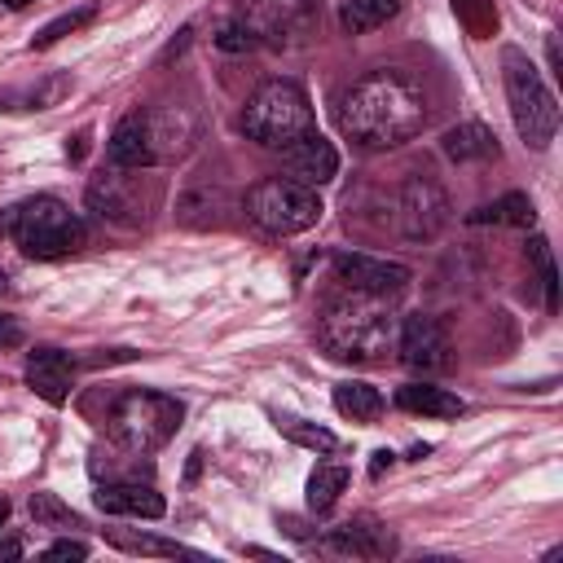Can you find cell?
Returning <instances> with one entry per match:
<instances>
[{
    "instance_id": "7402d4cb",
    "label": "cell",
    "mask_w": 563,
    "mask_h": 563,
    "mask_svg": "<svg viewBox=\"0 0 563 563\" xmlns=\"http://www.w3.org/2000/svg\"><path fill=\"white\" fill-rule=\"evenodd\" d=\"M334 409L352 422H374L383 413V396L369 383H339L334 387Z\"/></svg>"
},
{
    "instance_id": "484cf974",
    "label": "cell",
    "mask_w": 563,
    "mask_h": 563,
    "mask_svg": "<svg viewBox=\"0 0 563 563\" xmlns=\"http://www.w3.org/2000/svg\"><path fill=\"white\" fill-rule=\"evenodd\" d=\"M295 444H308V449H321V453H334L339 449V440L325 431V427H308V422H295V418H286V422H277Z\"/></svg>"
},
{
    "instance_id": "ffe728a7",
    "label": "cell",
    "mask_w": 563,
    "mask_h": 563,
    "mask_svg": "<svg viewBox=\"0 0 563 563\" xmlns=\"http://www.w3.org/2000/svg\"><path fill=\"white\" fill-rule=\"evenodd\" d=\"M471 224H515V229H532L537 224V211L528 202V194H506L497 202H484L466 216Z\"/></svg>"
},
{
    "instance_id": "7c38bea8",
    "label": "cell",
    "mask_w": 563,
    "mask_h": 563,
    "mask_svg": "<svg viewBox=\"0 0 563 563\" xmlns=\"http://www.w3.org/2000/svg\"><path fill=\"white\" fill-rule=\"evenodd\" d=\"M282 163H286L290 180L312 185V189L325 185V180H334V172H339L334 145H330L325 136H317V132H308V136H299L295 145H286V150H282Z\"/></svg>"
},
{
    "instance_id": "d4e9b609",
    "label": "cell",
    "mask_w": 563,
    "mask_h": 563,
    "mask_svg": "<svg viewBox=\"0 0 563 563\" xmlns=\"http://www.w3.org/2000/svg\"><path fill=\"white\" fill-rule=\"evenodd\" d=\"M92 18H97V9H92V4H84V9H75V13H62V18H53V22L31 40V44H35V48H48V44H57L62 35H75L79 26H88Z\"/></svg>"
},
{
    "instance_id": "d6a6232c",
    "label": "cell",
    "mask_w": 563,
    "mask_h": 563,
    "mask_svg": "<svg viewBox=\"0 0 563 563\" xmlns=\"http://www.w3.org/2000/svg\"><path fill=\"white\" fill-rule=\"evenodd\" d=\"M4 519H9V501L0 497V523H4Z\"/></svg>"
},
{
    "instance_id": "f546056e",
    "label": "cell",
    "mask_w": 563,
    "mask_h": 563,
    "mask_svg": "<svg viewBox=\"0 0 563 563\" xmlns=\"http://www.w3.org/2000/svg\"><path fill=\"white\" fill-rule=\"evenodd\" d=\"M18 343H22V325H18V317L0 312V347H18Z\"/></svg>"
},
{
    "instance_id": "8992f818",
    "label": "cell",
    "mask_w": 563,
    "mask_h": 563,
    "mask_svg": "<svg viewBox=\"0 0 563 563\" xmlns=\"http://www.w3.org/2000/svg\"><path fill=\"white\" fill-rule=\"evenodd\" d=\"M242 128L251 141L268 145V150H286L295 145L299 136L317 132L312 128V106H308V92L290 79H273L264 84L251 101H246V114H242Z\"/></svg>"
},
{
    "instance_id": "7a4b0ae2",
    "label": "cell",
    "mask_w": 563,
    "mask_h": 563,
    "mask_svg": "<svg viewBox=\"0 0 563 563\" xmlns=\"http://www.w3.org/2000/svg\"><path fill=\"white\" fill-rule=\"evenodd\" d=\"M396 312L383 295H343L334 303H325L321 321H317V339L334 361H352V365H374L396 347Z\"/></svg>"
},
{
    "instance_id": "4316f807",
    "label": "cell",
    "mask_w": 563,
    "mask_h": 563,
    "mask_svg": "<svg viewBox=\"0 0 563 563\" xmlns=\"http://www.w3.org/2000/svg\"><path fill=\"white\" fill-rule=\"evenodd\" d=\"M216 44H220V48H255V44H260V35H255L246 22H229V26H220Z\"/></svg>"
},
{
    "instance_id": "ba28073f",
    "label": "cell",
    "mask_w": 563,
    "mask_h": 563,
    "mask_svg": "<svg viewBox=\"0 0 563 563\" xmlns=\"http://www.w3.org/2000/svg\"><path fill=\"white\" fill-rule=\"evenodd\" d=\"M132 167H110L101 176L88 180V207L101 216V220H114V224H128L136 229L145 220V207L150 198L141 194V176H128Z\"/></svg>"
},
{
    "instance_id": "9a60e30c",
    "label": "cell",
    "mask_w": 563,
    "mask_h": 563,
    "mask_svg": "<svg viewBox=\"0 0 563 563\" xmlns=\"http://www.w3.org/2000/svg\"><path fill=\"white\" fill-rule=\"evenodd\" d=\"M444 211H449V202H444L440 185H431V180H409L405 185L400 216H405V233L409 238H435L440 224H444Z\"/></svg>"
},
{
    "instance_id": "ac0fdd59",
    "label": "cell",
    "mask_w": 563,
    "mask_h": 563,
    "mask_svg": "<svg viewBox=\"0 0 563 563\" xmlns=\"http://www.w3.org/2000/svg\"><path fill=\"white\" fill-rule=\"evenodd\" d=\"M440 150L453 158V163H471V158H493L497 154V141L484 123H457L440 136Z\"/></svg>"
},
{
    "instance_id": "d6986e66",
    "label": "cell",
    "mask_w": 563,
    "mask_h": 563,
    "mask_svg": "<svg viewBox=\"0 0 563 563\" xmlns=\"http://www.w3.org/2000/svg\"><path fill=\"white\" fill-rule=\"evenodd\" d=\"M106 541L123 554H154V559H194L189 545L180 541H163V537H150V532H132V528H106Z\"/></svg>"
},
{
    "instance_id": "4dcf8cb0",
    "label": "cell",
    "mask_w": 563,
    "mask_h": 563,
    "mask_svg": "<svg viewBox=\"0 0 563 563\" xmlns=\"http://www.w3.org/2000/svg\"><path fill=\"white\" fill-rule=\"evenodd\" d=\"M391 462H396V453H387V449H378V453H374V462H369V475L378 479V475H383V471H387Z\"/></svg>"
},
{
    "instance_id": "cb8c5ba5",
    "label": "cell",
    "mask_w": 563,
    "mask_h": 563,
    "mask_svg": "<svg viewBox=\"0 0 563 563\" xmlns=\"http://www.w3.org/2000/svg\"><path fill=\"white\" fill-rule=\"evenodd\" d=\"M31 519L40 523V528H75L79 519H75V510L70 506H62L53 493H31Z\"/></svg>"
},
{
    "instance_id": "5bb4252c",
    "label": "cell",
    "mask_w": 563,
    "mask_h": 563,
    "mask_svg": "<svg viewBox=\"0 0 563 563\" xmlns=\"http://www.w3.org/2000/svg\"><path fill=\"white\" fill-rule=\"evenodd\" d=\"M97 506L106 510V515H132V519H163V510H167V501H163V493L145 479H114V484H101L97 488Z\"/></svg>"
},
{
    "instance_id": "5b68a950",
    "label": "cell",
    "mask_w": 563,
    "mask_h": 563,
    "mask_svg": "<svg viewBox=\"0 0 563 563\" xmlns=\"http://www.w3.org/2000/svg\"><path fill=\"white\" fill-rule=\"evenodd\" d=\"M501 79H506V101H510L515 132L523 136V145L545 150L554 141V132H559V101H554V92L545 88V79L537 75V66L519 48L501 53Z\"/></svg>"
},
{
    "instance_id": "277c9868",
    "label": "cell",
    "mask_w": 563,
    "mask_h": 563,
    "mask_svg": "<svg viewBox=\"0 0 563 563\" xmlns=\"http://www.w3.org/2000/svg\"><path fill=\"white\" fill-rule=\"evenodd\" d=\"M180 418H185V405L176 396H163V391H123L110 405L106 427H110V440L119 449L145 457V453L163 449L176 435Z\"/></svg>"
},
{
    "instance_id": "1f68e13d",
    "label": "cell",
    "mask_w": 563,
    "mask_h": 563,
    "mask_svg": "<svg viewBox=\"0 0 563 563\" xmlns=\"http://www.w3.org/2000/svg\"><path fill=\"white\" fill-rule=\"evenodd\" d=\"M0 559H22V541H0Z\"/></svg>"
},
{
    "instance_id": "2e32d148",
    "label": "cell",
    "mask_w": 563,
    "mask_h": 563,
    "mask_svg": "<svg viewBox=\"0 0 563 563\" xmlns=\"http://www.w3.org/2000/svg\"><path fill=\"white\" fill-rule=\"evenodd\" d=\"M70 378H75V365H70V356L62 347H35L26 356V383L48 405H62L70 396Z\"/></svg>"
},
{
    "instance_id": "f1b7e54d",
    "label": "cell",
    "mask_w": 563,
    "mask_h": 563,
    "mask_svg": "<svg viewBox=\"0 0 563 563\" xmlns=\"http://www.w3.org/2000/svg\"><path fill=\"white\" fill-rule=\"evenodd\" d=\"M44 559H88V545L84 541H53L44 550Z\"/></svg>"
},
{
    "instance_id": "83f0119b",
    "label": "cell",
    "mask_w": 563,
    "mask_h": 563,
    "mask_svg": "<svg viewBox=\"0 0 563 563\" xmlns=\"http://www.w3.org/2000/svg\"><path fill=\"white\" fill-rule=\"evenodd\" d=\"M532 255H537V264H541V282H545V308L554 312V308H559V282H554V264H550V255H545V242H541V238L532 242Z\"/></svg>"
},
{
    "instance_id": "603a6c76",
    "label": "cell",
    "mask_w": 563,
    "mask_h": 563,
    "mask_svg": "<svg viewBox=\"0 0 563 563\" xmlns=\"http://www.w3.org/2000/svg\"><path fill=\"white\" fill-rule=\"evenodd\" d=\"M343 488H347V466L325 462V466H317V471L308 475V506H312V510H330Z\"/></svg>"
},
{
    "instance_id": "3957f363",
    "label": "cell",
    "mask_w": 563,
    "mask_h": 563,
    "mask_svg": "<svg viewBox=\"0 0 563 563\" xmlns=\"http://www.w3.org/2000/svg\"><path fill=\"white\" fill-rule=\"evenodd\" d=\"M0 229L31 260H62V255H75L88 242L84 220L62 198H53V194H40V198H26V202L9 207L0 216Z\"/></svg>"
},
{
    "instance_id": "6da1fadb",
    "label": "cell",
    "mask_w": 563,
    "mask_h": 563,
    "mask_svg": "<svg viewBox=\"0 0 563 563\" xmlns=\"http://www.w3.org/2000/svg\"><path fill=\"white\" fill-rule=\"evenodd\" d=\"M339 128L361 150H391L427 128V92L405 70H369L339 97Z\"/></svg>"
},
{
    "instance_id": "836d02e7",
    "label": "cell",
    "mask_w": 563,
    "mask_h": 563,
    "mask_svg": "<svg viewBox=\"0 0 563 563\" xmlns=\"http://www.w3.org/2000/svg\"><path fill=\"white\" fill-rule=\"evenodd\" d=\"M4 4H9V9H26L31 0H4Z\"/></svg>"
},
{
    "instance_id": "e575fe53",
    "label": "cell",
    "mask_w": 563,
    "mask_h": 563,
    "mask_svg": "<svg viewBox=\"0 0 563 563\" xmlns=\"http://www.w3.org/2000/svg\"><path fill=\"white\" fill-rule=\"evenodd\" d=\"M4 286H9V277H4V273H0V290H4Z\"/></svg>"
},
{
    "instance_id": "8fae6325",
    "label": "cell",
    "mask_w": 563,
    "mask_h": 563,
    "mask_svg": "<svg viewBox=\"0 0 563 563\" xmlns=\"http://www.w3.org/2000/svg\"><path fill=\"white\" fill-rule=\"evenodd\" d=\"M321 554H343V559H387L396 550V537L387 528H378L374 519H352L330 528V537L317 541Z\"/></svg>"
},
{
    "instance_id": "9c48e42d",
    "label": "cell",
    "mask_w": 563,
    "mask_h": 563,
    "mask_svg": "<svg viewBox=\"0 0 563 563\" xmlns=\"http://www.w3.org/2000/svg\"><path fill=\"white\" fill-rule=\"evenodd\" d=\"M396 352L409 369H422V374H435V369H449V334L440 330L435 317L427 312H409L400 325H396Z\"/></svg>"
},
{
    "instance_id": "30bf717a",
    "label": "cell",
    "mask_w": 563,
    "mask_h": 563,
    "mask_svg": "<svg viewBox=\"0 0 563 563\" xmlns=\"http://www.w3.org/2000/svg\"><path fill=\"white\" fill-rule=\"evenodd\" d=\"M334 277L347 286V290H361V295H400L409 286V268L405 264H391V260H374V255H356V251H339L334 255Z\"/></svg>"
},
{
    "instance_id": "4fadbf2b",
    "label": "cell",
    "mask_w": 563,
    "mask_h": 563,
    "mask_svg": "<svg viewBox=\"0 0 563 563\" xmlns=\"http://www.w3.org/2000/svg\"><path fill=\"white\" fill-rule=\"evenodd\" d=\"M106 154H110V167H150V163H158V154H154V132H150V114H145V110L123 114V119L114 123V132H110Z\"/></svg>"
},
{
    "instance_id": "e0dca14e",
    "label": "cell",
    "mask_w": 563,
    "mask_h": 563,
    "mask_svg": "<svg viewBox=\"0 0 563 563\" xmlns=\"http://www.w3.org/2000/svg\"><path fill=\"white\" fill-rule=\"evenodd\" d=\"M396 405L405 409V413H427V418H457L466 405H462V396H453V391H444V387H431V383H405L400 391H396Z\"/></svg>"
},
{
    "instance_id": "44dd1931",
    "label": "cell",
    "mask_w": 563,
    "mask_h": 563,
    "mask_svg": "<svg viewBox=\"0 0 563 563\" xmlns=\"http://www.w3.org/2000/svg\"><path fill=\"white\" fill-rule=\"evenodd\" d=\"M400 0H343L339 9V22L347 35H365V31H378L387 18H396Z\"/></svg>"
},
{
    "instance_id": "52a82bcc",
    "label": "cell",
    "mask_w": 563,
    "mask_h": 563,
    "mask_svg": "<svg viewBox=\"0 0 563 563\" xmlns=\"http://www.w3.org/2000/svg\"><path fill=\"white\" fill-rule=\"evenodd\" d=\"M246 216L264 233L290 238V233H303L321 220V198L312 185H299L290 176H268V180L246 189Z\"/></svg>"
}]
</instances>
